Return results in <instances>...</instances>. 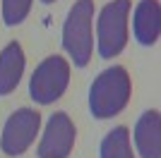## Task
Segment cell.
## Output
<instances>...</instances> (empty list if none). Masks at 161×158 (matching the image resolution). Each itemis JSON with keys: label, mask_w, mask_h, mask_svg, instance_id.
<instances>
[{"label": "cell", "mask_w": 161, "mask_h": 158, "mask_svg": "<svg viewBox=\"0 0 161 158\" xmlns=\"http://www.w3.org/2000/svg\"><path fill=\"white\" fill-rule=\"evenodd\" d=\"M132 141L137 156L161 158V115L159 110H144L135 122Z\"/></svg>", "instance_id": "obj_8"}, {"label": "cell", "mask_w": 161, "mask_h": 158, "mask_svg": "<svg viewBox=\"0 0 161 158\" xmlns=\"http://www.w3.org/2000/svg\"><path fill=\"white\" fill-rule=\"evenodd\" d=\"M132 36L140 46H154L161 36V5L159 0H140L132 10Z\"/></svg>", "instance_id": "obj_7"}, {"label": "cell", "mask_w": 161, "mask_h": 158, "mask_svg": "<svg viewBox=\"0 0 161 158\" xmlns=\"http://www.w3.org/2000/svg\"><path fill=\"white\" fill-rule=\"evenodd\" d=\"M41 129V115L34 108H17L5 120L3 134H0V151L5 156H22L36 141Z\"/></svg>", "instance_id": "obj_5"}, {"label": "cell", "mask_w": 161, "mask_h": 158, "mask_svg": "<svg viewBox=\"0 0 161 158\" xmlns=\"http://www.w3.org/2000/svg\"><path fill=\"white\" fill-rule=\"evenodd\" d=\"M132 93V79L123 65L106 67L89 86V113L96 120L115 118L125 110Z\"/></svg>", "instance_id": "obj_2"}, {"label": "cell", "mask_w": 161, "mask_h": 158, "mask_svg": "<svg viewBox=\"0 0 161 158\" xmlns=\"http://www.w3.org/2000/svg\"><path fill=\"white\" fill-rule=\"evenodd\" d=\"M70 62L63 55H48L41 60L29 79V98L39 105H51L67 91Z\"/></svg>", "instance_id": "obj_4"}, {"label": "cell", "mask_w": 161, "mask_h": 158, "mask_svg": "<svg viewBox=\"0 0 161 158\" xmlns=\"http://www.w3.org/2000/svg\"><path fill=\"white\" fill-rule=\"evenodd\" d=\"M60 46L75 67L89 65L94 55V0H77L63 22Z\"/></svg>", "instance_id": "obj_1"}, {"label": "cell", "mask_w": 161, "mask_h": 158, "mask_svg": "<svg viewBox=\"0 0 161 158\" xmlns=\"http://www.w3.org/2000/svg\"><path fill=\"white\" fill-rule=\"evenodd\" d=\"M31 5H34V0H3L0 14H3L5 26H19L22 22H27Z\"/></svg>", "instance_id": "obj_11"}, {"label": "cell", "mask_w": 161, "mask_h": 158, "mask_svg": "<svg viewBox=\"0 0 161 158\" xmlns=\"http://www.w3.org/2000/svg\"><path fill=\"white\" fill-rule=\"evenodd\" d=\"M132 0H111L96 17V53L103 60L118 58L128 46V22Z\"/></svg>", "instance_id": "obj_3"}, {"label": "cell", "mask_w": 161, "mask_h": 158, "mask_svg": "<svg viewBox=\"0 0 161 158\" xmlns=\"http://www.w3.org/2000/svg\"><path fill=\"white\" fill-rule=\"evenodd\" d=\"M99 158H135L128 127L118 125V127H113L106 137L101 139Z\"/></svg>", "instance_id": "obj_10"}, {"label": "cell", "mask_w": 161, "mask_h": 158, "mask_svg": "<svg viewBox=\"0 0 161 158\" xmlns=\"http://www.w3.org/2000/svg\"><path fill=\"white\" fill-rule=\"evenodd\" d=\"M39 3H43V5H53L55 0H39Z\"/></svg>", "instance_id": "obj_12"}, {"label": "cell", "mask_w": 161, "mask_h": 158, "mask_svg": "<svg viewBox=\"0 0 161 158\" xmlns=\"http://www.w3.org/2000/svg\"><path fill=\"white\" fill-rule=\"evenodd\" d=\"M24 48L17 41H10L3 50H0V96H10V93L19 86L22 74H24Z\"/></svg>", "instance_id": "obj_9"}, {"label": "cell", "mask_w": 161, "mask_h": 158, "mask_svg": "<svg viewBox=\"0 0 161 158\" xmlns=\"http://www.w3.org/2000/svg\"><path fill=\"white\" fill-rule=\"evenodd\" d=\"M75 139H77V127L67 113L58 110L48 118L43 127V137L39 141L36 156L39 158H67L75 149Z\"/></svg>", "instance_id": "obj_6"}]
</instances>
